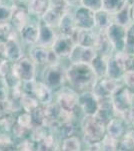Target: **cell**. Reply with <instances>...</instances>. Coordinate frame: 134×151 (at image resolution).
I'll use <instances>...</instances> for the list:
<instances>
[{
  "label": "cell",
  "mask_w": 134,
  "mask_h": 151,
  "mask_svg": "<svg viewBox=\"0 0 134 151\" xmlns=\"http://www.w3.org/2000/svg\"><path fill=\"white\" fill-rule=\"evenodd\" d=\"M66 79L73 89L84 92L92 90L98 78L90 64L77 63L66 69Z\"/></svg>",
  "instance_id": "cell-1"
},
{
  "label": "cell",
  "mask_w": 134,
  "mask_h": 151,
  "mask_svg": "<svg viewBox=\"0 0 134 151\" xmlns=\"http://www.w3.org/2000/svg\"><path fill=\"white\" fill-rule=\"evenodd\" d=\"M83 131L84 140L86 143L91 145L100 144L106 135V124H104L97 117L85 116L81 123Z\"/></svg>",
  "instance_id": "cell-2"
},
{
  "label": "cell",
  "mask_w": 134,
  "mask_h": 151,
  "mask_svg": "<svg viewBox=\"0 0 134 151\" xmlns=\"http://www.w3.org/2000/svg\"><path fill=\"white\" fill-rule=\"evenodd\" d=\"M113 111L116 116H121L124 112L130 110L133 107L134 95L122 85L117 91L111 96Z\"/></svg>",
  "instance_id": "cell-3"
},
{
  "label": "cell",
  "mask_w": 134,
  "mask_h": 151,
  "mask_svg": "<svg viewBox=\"0 0 134 151\" xmlns=\"http://www.w3.org/2000/svg\"><path fill=\"white\" fill-rule=\"evenodd\" d=\"M43 83L51 90L61 89L66 79V70L61 65H46L42 74Z\"/></svg>",
  "instance_id": "cell-4"
},
{
  "label": "cell",
  "mask_w": 134,
  "mask_h": 151,
  "mask_svg": "<svg viewBox=\"0 0 134 151\" xmlns=\"http://www.w3.org/2000/svg\"><path fill=\"white\" fill-rule=\"evenodd\" d=\"M12 72L22 83L35 81L36 65L30 58L23 57L18 62L12 64Z\"/></svg>",
  "instance_id": "cell-5"
},
{
  "label": "cell",
  "mask_w": 134,
  "mask_h": 151,
  "mask_svg": "<svg viewBox=\"0 0 134 151\" xmlns=\"http://www.w3.org/2000/svg\"><path fill=\"white\" fill-rule=\"evenodd\" d=\"M57 104L64 112L73 115L74 111L79 106V95L72 88L62 87L58 92Z\"/></svg>",
  "instance_id": "cell-6"
},
{
  "label": "cell",
  "mask_w": 134,
  "mask_h": 151,
  "mask_svg": "<svg viewBox=\"0 0 134 151\" xmlns=\"http://www.w3.org/2000/svg\"><path fill=\"white\" fill-rule=\"evenodd\" d=\"M121 86L122 84L117 80L110 79L108 77L98 78L92 88V92L97 98L111 97Z\"/></svg>",
  "instance_id": "cell-7"
},
{
  "label": "cell",
  "mask_w": 134,
  "mask_h": 151,
  "mask_svg": "<svg viewBox=\"0 0 134 151\" xmlns=\"http://www.w3.org/2000/svg\"><path fill=\"white\" fill-rule=\"evenodd\" d=\"M40 19L31 17L25 26L19 31V40L27 45H35L39 36Z\"/></svg>",
  "instance_id": "cell-8"
},
{
  "label": "cell",
  "mask_w": 134,
  "mask_h": 151,
  "mask_svg": "<svg viewBox=\"0 0 134 151\" xmlns=\"http://www.w3.org/2000/svg\"><path fill=\"white\" fill-rule=\"evenodd\" d=\"M126 31L127 27H124L119 24L112 23L106 29V35L111 41L114 50L116 52H125L126 45Z\"/></svg>",
  "instance_id": "cell-9"
},
{
  "label": "cell",
  "mask_w": 134,
  "mask_h": 151,
  "mask_svg": "<svg viewBox=\"0 0 134 151\" xmlns=\"http://www.w3.org/2000/svg\"><path fill=\"white\" fill-rule=\"evenodd\" d=\"M73 16L78 29H95V12L81 5L75 7Z\"/></svg>",
  "instance_id": "cell-10"
},
{
  "label": "cell",
  "mask_w": 134,
  "mask_h": 151,
  "mask_svg": "<svg viewBox=\"0 0 134 151\" xmlns=\"http://www.w3.org/2000/svg\"><path fill=\"white\" fill-rule=\"evenodd\" d=\"M75 45H76V43H75L74 40L71 36L63 35L58 33L57 37H56L52 47H51V50L60 58H69Z\"/></svg>",
  "instance_id": "cell-11"
},
{
  "label": "cell",
  "mask_w": 134,
  "mask_h": 151,
  "mask_svg": "<svg viewBox=\"0 0 134 151\" xmlns=\"http://www.w3.org/2000/svg\"><path fill=\"white\" fill-rule=\"evenodd\" d=\"M93 48L97 55L106 58L112 57L115 53V50H114L111 41L109 40L106 31H97Z\"/></svg>",
  "instance_id": "cell-12"
},
{
  "label": "cell",
  "mask_w": 134,
  "mask_h": 151,
  "mask_svg": "<svg viewBox=\"0 0 134 151\" xmlns=\"http://www.w3.org/2000/svg\"><path fill=\"white\" fill-rule=\"evenodd\" d=\"M79 107L84 112L85 116H93L99 109L98 98L92 91H84L79 95Z\"/></svg>",
  "instance_id": "cell-13"
},
{
  "label": "cell",
  "mask_w": 134,
  "mask_h": 151,
  "mask_svg": "<svg viewBox=\"0 0 134 151\" xmlns=\"http://www.w3.org/2000/svg\"><path fill=\"white\" fill-rule=\"evenodd\" d=\"M96 55H97L93 47H86L76 45L70 55L69 60L71 62V64H77V63L91 64Z\"/></svg>",
  "instance_id": "cell-14"
},
{
  "label": "cell",
  "mask_w": 134,
  "mask_h": 151,
  "mask_svg": "<svg viewBox=\"0 0 134 151\" xmlns=\"http://www.w3.org/2000/svg\"><path fill=\"white\" fill-rule=\"evenodd\" d=\"M30 94H32L38 102L44 104L45 106L52 103V92L49 87H47L43 82H31V88L29 90ZM27 92V93H29Z\"/></svg>",
  "instance_id": "cell-15"
},
{
  "label": "cell",
  "mask_w": 134,
  "mask_h": 151,
  "mask_svg": "<svg viewBox=\"0 0 134 151\" xmlns=\"http://www.w3.org/2000/svg\"><path fill=\"white\" fill-rule=\"evenodd\" d=\"M127 124L120 117H113L106 124V135L110 136L116 140H119L123 137L124 134L128 131Z\"/></svg>",
  "instance_id": "cell-16"
},
{
  "label": "cell",
  "mask_w": 134,
  "mask_h": 151,
  "mask_svg": "<svg viewBox=\"0 0 134 151\" xmlns=\"http://www.w3.org/2000/svg\"><path fill=\"white\" fill-rule=\"evenodd\" d=\"M57 35L58 32L55 28H52L50 26L46 25L43 22H41L40 20L39 36H38V40L36 45L46 48H51L53 42H54V40L57 37Z\"/></svg>",
  "instance_id": "cell-17"
},
{
  "label": "cell",
  "mask_w": 134,
  "mask_h": 151,
  "mask_svg": "<svg viewBox=\"0 0 134 151\" xmlns=\"http://www.w3.org/2000/svg\"><path fill=\"white\" fill-rule=\"evenodd\" d=\"M30 19V15L28 13L27 7H20V6H12V16L10 23L16 31L22 29L25 24Z\"/></svg>",
  "instance_id": "cell-18"
},
{
  "label": "cell",
  "mask_w": 134,
  "mask_h": 151,
  "mask_svg": "<svg viewBox=\"0 0 134 151\" xmlns=\"http://www.w3.org/2000/svg\"><path fill=\"white\" fill-rule=\"evenodd\" d=\"M97 31L95 29H78L75 31L72 38L75 43L86 47H93L96 40Z\"/></svg>",
  "instance_id": "cell-19"
},
{
  "label": "cell",
  "mask_w": 134,
  "mask_h": 151,
  "mask_svg": "<svg viewBox=\"0 0 134 151\" xmlns=\"http://www.w3.org/2000/svg\"><path fill=\"white\" fill-rule=\"evenodd\" d=\"M58 33L67 36H73L75 31L77 30V26L74 20V16H73V11L68 10L64 15L62 16L61 20L58 25Z\"/></svg>",
  "instance_id": "cell-20"
},
{
  "label": "cell",
  "mask_w": 134,
  "mask_h": 151,
  "mask_svg": "<svg viewBox=\"0 0 134 151\" xmlns=\"http://www.w3.org/2000/svg\"><path fill=\"white\" fill-rule=\"evenodd\" d=\"M5 57L9 62H12L13 64L18 62L19 60H21L24 57L23 50L22 47H21V42L19 38L6 41Z\"/></svg>",
  "instance_id": "cell-21"
},
{
  "label": "cell",
  "mask_w": 134,
  "mask_h": 151,
  "mask_svg": "<svg viewBox=\"0 0 134 151\" xmlns=\"http://www.w3.org/2000/svg\"><path fill=\"white\" fill-rule=\"evenodd\" d=\"M49 7V0H29L27 10L31 17L40 19Z\"/></svg>",
  "instance_id": "cell-22"
},
{
  "label": "cell",
  "mask_w": 134,
  "mask_h": 151,
  "mask_svg": "<svg viewBox=\"0 0 134 151\" xmlns=\"http://www.w3.org/2000/svg\"><path fill=\"white\" fill-rule=\"evenodd\" d=\"M48 53L49 48H46L40 45H32L29 50V58L34 62L36 65H47L48 60Z\"/></svg>",
  "instance_id": "cell-23"
},
{
  "label": "cell",
  "mask_w": 134,
  "mask_h": 151,
  "mask_svg": "<svg viewBox=\"0 0 134 151\" xmlns=\"http://www.w3.org/2000/svg\"><path fill=\"white\" fill-rule=\"evenodd\" d=\"M113 23V15L103 9L95 12V29L96 31H106Z\"/></svg>",
  "instance_id": "cell-24"
},
{
  "label": "cell",
  "mask_w": 134,
  "mask_h": 151,
  "mask_svg": "<svg viewBox=\"0 0 134 151\" xmlns=\"http://www.w3.org/2000/svg\"><path fill=\"white\" fill-rule=\"evenodd\" d=\"M113 22L116 24H119L124 27H128L132 21L131 17V5L130 4H126L123 8H121L118 12L113 14Z\"/></svg>",
  "instance_id": "cell-25"
},
{
  "label": "cell",
  "mask_w": 134,
  "mask_h": 151,
  "mask_svg": "<svg viewBox=\"0 0 134 151\" xmlns=\"http://www.w3.org/2000/svg\"><path fill=\"white\" fill-rule=\"evenodd\" d=\"M20 106L23 108V110L27 113H32V112L37 109L38 107V101L32 94L27 93V92H24L21 94L20 97Z\"/></svg>",
  "instance_id": "cell-26"
},
{
  "label": "cell",
  "mask_w": 134,
  "mask_h": 151,
  "mask_svg": "<svg viewBox=\"0 0 134 151\" xmlns=\"http://www.w3.org/2000/svg\"><path fill=\"white\" fill-rule=\"evenodd\" d=\"M123 74H124V72L117 65V63L115 62L113 55L109 58L108 60H107L106 77L110 78V79H113V80H117V81H121Z\"/></svg>",
  "instance_id": "cell-27"
},
{
  "label": "cell",
  "mask_w": 134,
  "mask_h": 151,
  "mask_svg": "<svg viewBox=\"0 0 134 151\" xmlns=\"http://www.w3.org/2000/svg\"><path fill=\"white\" fill-rule=\"evenodd\" d=\"M113 58L124 73L127 72V70H131L132 55H128L126 52H116L113 55Z\"/></svg>",
  "instance_id": "cell-28"
},
{
  "label": "cell",
  "mask_w": 134,
  "mask_h": 151,
  "mask_svg": "<svg viewBox=\"0 0 134 151\" xmlns=\"http://www.w3.org/2000/svg\"><path fill=\"white\" fill-rule=\"evenodd\" d=\"M35 151H59L55 138L51 134H47L42 140L38 142Z\"/></svg>",
  "instance_id": "cell-29"
},
{
  "label": "cell",
  "mask_w": 134,
  "mask_h": 151,
  "mask_svg": "<svg viewBox=\"0 0 134 151\" xmlns=\"http://www.w3.org/2000/svg\"><path fill=\"white\" fill-rule=\"evenodd\" d=\"M108 58L100 57V55H96L93 62L91 63V67L94 70L95 74H96L97 78H103L106 77L107 72V60Z\"/></svg>",
  "instance_id": "cell-30"
},
{
  "label": "cell",
  "mask_w": 134,
  "mask_h": 151,
  "mask_svg": "<svg viewBox=\"0 0 134 151\" xmlns=\"http://www.w3.org/2000/svg\"><path fill=\"white\" fill-rule=\"evenodd\" d=\"M117 151H134V137L130 129L117 140Z\"/></svg>",
  "instance_id": "cell-31"
},
{
  "label": "cell",
  "mask_w": 134,
  "mask_h": 151,
  "mask_svg": "<svg viewBox=\"0 0 134 151\" xmlns=\"http://www.w3.org/2000/svg\"><path fill=\"white\" fill-rule=\"evenodd\" d=\"M126 4H127L126 0H103L102 9L113 15L121 8H123Z\"/></svg>",
  "instance_id": "cell-32"
},
{
  "label": "cell",
  "mask_w": 134,
  "mask_h": 151,
  "mask_svg": "<svg viewBox=\"0 0 134 151\" xmlns=\"http://www.w3.org/2000/svg\"><path fill=\"white\" fill-rule=\"evenodd\" d=\"M80 140L76 136H70L63 139L62 151H80Z\"/></svg>",
  "instance_id": "cell-33"
},
{
  "label": "cell",
  "mask_w": 134,
  "mask_h": 151,
  "mask_svg": "<svg viewBox=\"0 0 134 151\" xmlns=\"http://www.w3.org/2000/svg\"><path fill=\"white\" fill-rule=\"evenodd\" d=\"M11 16H12L11 4L4 3V1L2 3H0V25L10 23Z\"/></svg>",
  "instance_id": "cell-34"
},
{
  "label": "cell",
  "mask_w": 134,
  "mask_h": 151,
  "mask_svg": "<svg viewBox=\"0 0 134 151\" xmlns=\"http://www.w3.org/2000/svg\"><path fill=\"white\" fill-rule=\"evenodd\" d=\"M125 52L128 55L134 57V22H132L128 26L127 31H126Z\"/></svg>",
  "instance_id": "cell-35"
},
{
  "label": "cell",
  "mask_w": 134,
  "mask_h": 151,
  "mask_svg": "<svg viewBox=\"0 0 134 151\" xmlns=\"http://www.w3.org/2000/svg\"><path fill=\"white\" fill-rule=\"evenodd\" d=\"M100 151H117V140L105 135L100 143Z\"/></svg>",
  "instance_id": "cell-36"
},
{
  "label": "cell",
  "mask_w": 134,
  "mask_h": 151,
  "mask_svg": "<svg viewBox=\"0 0 134 151\" xmlns=\"http://www.w3.org/2000/svg\"><path fill=\"white\" fill-rule=\"evenodd\" d=\"M16 124L19 125L20 127H22L26 130H29V129L33 128V122H32V117H31L30 113H22L18 116L16 121Z\"/></svg>",
  "instance_id": "cell-37"
},
{
  "label": "cell",
  "mask_w": 134,
  "mask_h": 151,
  "mask_svg": "<svg viewBox=\"0 0 134 151\" xmlns=\"http://www.w3.org/2000/svg\"><path fill=\"white\" fill-rule=\"evenodd\" d=\"M58 132H59L60 136L63 137V139L67 137H70V136H73V133H74L75 129L74 126L72 125L71 121H68V122L62 123L59 127L57 128Z\"/></svg>",
  "instance_id": "cell-38"
},
{
  "label": "cell",
  "mask_w": 134,
  "mask_h": 151,
  "mask_svg": "<svg viewBox=\"0 0 134 151\" xmlns=\"http://www.w3.org/2000/svg\"><path fill=\"white\" fill-rule=\"evenodd\" d=\"M80 5L96 12L102 9L103 0H81L80 1Z\"/></svg>",
  "instance_id": "cell-39"
},
{
  "label": "cell",
  "mask_w": 134,
  "mask_h": 151,
  "mask_svg": "<svg viewBox=\"0 0 134 151\" xmlns=\"http://www.w3.org/2000/svg\"><path fill=\"white\" fill-rule=\"evenodd\" d=\"M123 85L134 95V70H127L122 76Z\"/></svg>",
  "instance_id": "cell-40"
},
{
  "label": "cell",
  "mask_w": 134,
  "mask_h": 151,
  "mask_svg": "<svg viewBox=\"0 0 134 151\" xmlns=\"http://www.w3.org/2000/svg\"><path fill=\"white\" fill-rule=\"evenodd\" d=\"M11 112H13V107H12V104L9 100L0 101V121L3 120L8 115H10Z\"/></svg>",
  "instance_id": "cell-41"
},
{
  "label": "cell",
  "mask_w": 134,
  "mask_h": 151,
  "mask_svg": "<svg viewBox=\"0 0 134 151\" xmlns=\"http://www.w3.org/2000/svg\"><path fill=\"white\" fill-rule=\"evenodd\" d=\"M9 89L10 88L7 85L5 79L0 77V101H6V100H8Z\"/></svg>",
  "instance_id": "cell-42"
},
{
  "label": "cell",
  "mask_w": 134,
  "mask_h": 151,
  "mask_svg": "<svg viewBox=\"0 0 134 151\" xmlns=\"http://www.w3.org/2000/svg\"><path fill=\"white\" fill-rule=\"evenodd\" d=\"M10 147H13L10 137L7 135H0V151H4Z\"/></svg>",
  "instance_id": "cell-43"
},
{
  "label": "cell",
  "mask_w": 134,
  "mask_h": 151,
  "mask_svg": "<svg viewBox=\"0 0 134 151\" xmlns=\"http://www.w3.org/2000/svg\"><path fill=\"white\" fill-rule=\"evenodd\" d=\"M18 151H35L34 150L33 144L30 140H24L17 147Z\"/></svg>",
  "instance_id": "cell-44"
},
{
  "label": "cell",
  "mask_w": 134,
  "mask_h": 151,
  "mask_svg": "<svg viewBox=\"0 0 134 151\" xmlns=\"http://www.w3.org/2000/svg\"><path fill=\"white\" fill-rule=\"evenodd\" d=\"M66 1V3L69 5L70 7H77L80 5V1L81 0H65Z\"/></svg>",
  "instance_id": "cell-45"
},
{
  "label": "cell",
  "mask_w": 134,
  "mask_h": 151,
  "mask_svg": "<svg viewBox=\"0 0 134 151\" xmlns=\"http://www.w3.org/2000/svg\"><path fill=\"white\" fill-rule=\"evenodd\" d=\"M84 151H100V144H96V145H91V148L88 150H84Z\"/></svg>",
  "instance_id": "cell-46"
},
{
  "label": "cell",
  "mask_w": 134,
  "mask_h": 151,
  "mask_svg": "<svg viewBox=\"0 0 134 151\" xmlns=\"http://www.w3.org/2000/svg\"><path fill=\"white\" fill-rule=\"evenodd\" d=\"M131 17H132V21L134 22V4L131 5Z\"/></svg>",
  "instance_id": "cell-47"
},
{
  "label": "cell",
  "mask_w": 134,
  "mask_h": 151,
  "mask_svg": "<svg viewBox=\"0 0 134 151\" xmlns=\"http://www.w3.org/2000/svg\"><path fill=\"white\" fill-rule=\"evenodd\" d=\"M126 2H127L128 4H130V5L134 4V0H126Z\"/></svg>",
  "instance_id": "cell-48"
},
{
  "label": "cell",
  "mask_w": 134,
  "mask_h": 151,
  "mask_svg": "<svg viewBox=\"0 0 134 151\" xmlns=\"http://www.w3.org/2000/svg\"><path fill=\"white\" fill-rule=\"evenodd\" d=\"M4 151H18V150H17V149H14L13 147H10V148H8V149L4 150Z\"/></svg>",
  "instance_id": "cell-49"
},
{
  "label": "cell",
  "mask_w": 134,
  "mask_h": 151,
  "mask_svg": "<svg viewBox=\"0 0 134 151\" xmlns=\"http://www.w3.org/2000/svg\"><path fill=\"white\" fill-rule=\"evenodd\" d=\"M131 70H134V57H132V65H131Z\"/></svg>",
  "instance_id": "cell-50"
},
{
  "label": "cell",
  "mask_w": 134,
  "mask_h": 151,
  "mask_svg": "<svg viewBox=\"0 0 134 151\" xmlns=\"http://www.w3.org/2000/svg\"><path fill=\"white\" fill-rule=\"evenodd\" d=\"M3 1H4V0H0V3H2Z\"/></svg>",
  "instance_id": "cell-51"
},
{
  "label": "cell",
  "mask_w": 134,
  "mask_h": 151,
  "mask_svg": "<svg viewBox=\"0 0 134 151\" xmlns=\"http://www.w3.org/2000/svg\"><path fill=\"white\" fill-rule=\"evenodd\" d=\"M61 151H62V150H61Z\"/></svg>",
  "instance_id": "cell-52"
}]
</instances>
